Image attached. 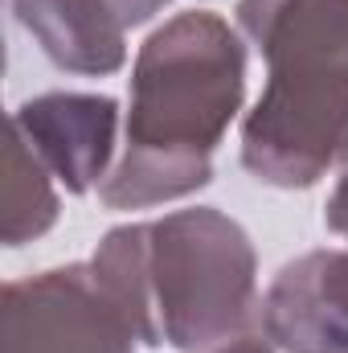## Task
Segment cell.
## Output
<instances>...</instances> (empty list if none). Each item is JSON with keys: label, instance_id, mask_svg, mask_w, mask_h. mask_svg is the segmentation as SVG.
I'll use <instances>...</instances> for the list:
<instances>
[{"label": "cell", "instance_id": "cell-1", "mask_svg": "<svg viewBox=\"0 0 348 353\" xmlns=\"http://www.w3.org/2000/svg\"><path fill=\"white\" fill-rule=\"evenodd\" d=\"M242 46L226 21L184 12L140 54L127 115V157L107 176V205H152L209 181V152L242 103Z\"/></svg>", "mask_w": 348, "mask_h": 353}, {"label": "cell", "instance_id": "cell-2", "mask_svg": "<svg viewBox=\"0 0 348 353\" xmlns=\"http://www.w3.org/2000/svg\"><path fill=\"white\" fill-rule=\"evenodd\" d=\"M90 271L144 345L209 350L246 337L254 321L250 243L213 210L123 226L107 234Z\"/></svg>", "mask_w": 348, "mask_h": 353}, {"label": "cell", "instance_id": "cell-3", "mask_svg": "<svg viewBox=\"0 0 348 353\" xmlns=\"http://www.w3.org/2000/svg\"><path fill=\"white\" fill-rule=\"evenodd\" d=\"M242 29L270 62L242 161L274 185H312L348 152V0H242Z\"/></svg>", "mask_w": 348, "mask_h": 353}, {"label": "cell", "instance_id": "cell-4", "mask_svg": "<svg viewBox=\"0 0 348 353\" xmlns=\"http://www.w3.org/2000/svg\"><path fill=\"white\" fill-rule=\"evenodd\" d=\"M140 341L90 267L4 288V353H135Z\"/></svg>", "mask_w": 348, "mask_h": 353}, {"label": "cell", "instance_id": "cell-5", "mask_svg": "<svg viewBox=\"0 0 348 353\" xmlns=\"http://www.w3.org/2000/svg\"><path fill=\"white\" fill-rule=\"evenodd\" d=\"M12 128L70 193H87L111 157L115 103L102 94H41L12 115Z\"/></svg>", "mask_w": 348, "mask_h": 353}, {"label": "cell", "instance_id": "cell-6", "mask_svg": "<svg viewBox=\"0 0 348 353\" xmlns=\"http://www.w3.org/2000/svg\"><path fill=\"white\" fill-rule=\"evenodd\" d=\"M12 8L58 66L78 74L123 66V25L107 0H12Z\"/></svg>", "mask_w": 348, "mask_h": 353}, {"label": "cell", "instance_id": "cell-7", "mask_svg": "<svg viewBox=\"0 0 348 353\" xmlns=\"http://www.w3.org/2000/svg\"><path fill=\"white\" fill-rule=\"evenodd\" d=\"M58 214V201L50 193L45 169L37 152L25 144V136L12 128L8 136V161H4V243L17 247L29 234H41Z\"/></svg>", "mask_w": 348, "mask_h": 353}, {"label": "cell", "instance_id": "cell-8", "mask_svg": "<svg viewBox=\"0 0 348 353\" xmlns=\"http://www.w3.org/2000/svg\"><path fill=\"white\" fill-rule=\"evenodd\" d=\"M316 275L328 308L348 325V251H320L316 255Z\"/></svg>", "mask_w": 348, "mask_h": 353}, {"label": "cell", "instance_id": "cell-9", "mask_svg": "<svg viewBox=\"0 0 348 353\" xmlns=\"http://www.w3.org/2000/svg\"><path fill=\"white\" fill-rule=\"evenodd\" d=\"M160 4H168V0H107V8L119 17V25L127 29V25H140V21H148Z\"/></svg>", "mask_w": 348, "mask_h": 353}, {"label": "cell", "instance_id": "cell-10", "mask_svg": "<svg viewBox=\"0 0 348 353\" xmlns=\"http://www.w3.org/2000/svg\"><path fill=\"white\" fill-rule=\"evenodd\" d=\"M328 226L340 230V234H348V173H345V181H340V189H336V197L328 201Z\"/></svg>", "mask_w": 348, "mask_h": 353}, {"label": "cell", "instance_id": "cell-11", "mask_svg": "<svg viewBox=\"0 0 348 353\" xmlns=\"http://www.w3.org/2000/svg\"><path fill=\"white\" fill-rule=\"evenodd\" d=\"M221 353H266V350L254 337H238V341H230V350H221Z\"/></svg>", "mask_w": 348, "mask_h": 353}]
</instances>
